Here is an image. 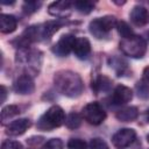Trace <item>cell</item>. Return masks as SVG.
<instances>
[{
    "label": "cell",
    "instance_id": "obj_1",
    "mask_svg": "<svg viewBox=\"0 0 149 149\" xmlns=\"http://www.w3.org/2000/svg\"><path fill=\"white\" fill-rule=\"evenodd\" d=\"M54 83L62 94L70 98L80 95L84 90V83L79 74L70 70L58 71L54 77Z\"/></svg>",
    "mask_w": 149,
    "mask_h": 149
},
{
    "label": "cell",
    "instance_id": "obj_2",
    "mask_svg": "<svg viewBox=\"0 0 149 149\" xmlns=\"http://www.w3.org/2000/svg\"><path fill=\"white\" fill-rule=\"evenodd\" d=\"M65 113L62 107L55 105L51 106L37 121V128L40 130L49 132L55 128L61 127L63 123H65Z\"/></svg>",
    "mask_w": 149,
    "mask_h": 149
},
{
    "label": "cell",
    "instance_id": "obj_3",
    "mask_svg": "<svg viewBox=\"0 0 149 149\" xmlns=\"http://www.w3.org/2000/svg\"><path fill=\"white\" fill-rule=\"evenodd\" d=\"M120 50L129 57L141 58L144 56L147 51V42L142 36L133 35L127 38H122L120 41Z\"/></svg>",
    "mask_w": 149,
    "mask_h": 149
},
{
    "label": "cell",
    "instance_id": "obj_4",
    "mask_svg": "<svg viewBox=\"0 0 149 149\" xmlns=\"http://www.w3.org/2000/svg\"><path fill=\"white\" fill-rule=\"evenodd\" d=\"M116 19L111 15H106L104 17H97L90 22V33L97 38H104L107 34L116 27Z\"/></svg>",
    "mask_w": 149,
    "mask_h": 149
},
{
    "label": "cell",
    "instance_id": "obj_5",
    "mask_svg": "<svg viewBox=\"0 0 149 149\" xmlns=\"http://www.w3.org/2000/svg\"><path fill=\"white\" fill-rule=\"evenodd\" d=\"M81 116L90 125L98 126L106 119V112L98 102H90L81 109Z\"/></svg>",
    "mask_w": 149,
    "mask_h": 149
},
{
    "label": "cell",
    "instance_id": "obj_6",
    "mask_svg": "<svg viewBox=\"0 0 149 149\" xmlns=\"http://www.w3.org/2000/svg\"><path fill=\"white\" fill-rule=\"evenodd\" d=\"M135 139H136V133H135L134 129H132V128H122V129L118 130L113 135L112 142L116 148L122 149V148H126V147L130 146L134 142Z\"/></svg>",
    "mask_w": 149,
    "mask_h": 149
},
{
    "label": "cell",
    "instance_id": "obj_7",
    "mask_svg": "<svg viewBox=\"0 0 149 149\" xmlns=\"http://www.w3.org/2000/svg\"><path fill=\"white\" fill-rule=\"evenodd\" d=\"M76 42V37L71 34H66L63 35L57 43H55V45L52 47V52L59 57H64L68 56L71 51H73V45Z\"/></svg>",
    "mask_w": 149,
    "mask_h": 149
},
{
    "label": "cell",
    "instance_id": "obj_8",
    "mask_svg": "<svg viewBox=\"0 0 149 149\" xmlns=\"http://www.w3.org/2000/svg\"><path fill=\"white\" fill-rule=\"evenodd\" d=\"M14 90L19 94H31L35 90V84L29 74H21L14 81Z\"/></svg>",
    "mask_w": 149,
    "mask_h": 149
},
{
    "label": "cell",
    "instance_id": "obj_9",
    "mask_svg": "<svg viewBox=\"0 0 149 149\" xmlns=\"http://www.w3.org/2000/svg\"><path fill=\"white\" fill-rule=\"evenodd\" d=\"M133 98V91L125 86V85H118L112 94V101L115 105H123L132 100Z\"/></svg>",
    "mask_w": 149,
    "mask_h": 149
},
{
    "label": "cell",
    "instance_id": "obj_10",
    "mask_svg": "<svg viewBox=\"0 0 149 149\" xmlns=\"http://www.w3.org/2000/svg\"><path fill=\"white\" fill-rule=\"evenodd\" d=\"M30 126H31V122L29 119H24V118L17 119L8 125L6 133L12 136H19V135H22Z\"/></svg>",
    "mask_w": 149,
    "mask_h": 149
},
{
    "label": "cell",
    "instance_id": "obj_11",
    "mask_svg": "<svg viewBox=\"0 0 149 149\" xmlns=\"http://www.w3.org/2000/svg\"><path fill=\"white\" fill-rule=\"evenodd\" d=\"M73 52L77 58L79 59H86L91 52V43L85 37L76 38L74 45H73Z\"/></svg>",
    "mask_w": 149,
    "mask_h": 149
},
{
    "label": "cell",
    "instance_id": "obj_12",
    "mask_svg": "<svg viewBox=\"0 0 149 149\" xmlns=\"http://www.w3.org/2000/svg\"><path fill=\"white\" fill-rule=\"evenodd\" d=\"M130 21L137 26L142 27L149 21V13L143 6H135L130 12Z\"/></svg>",
    "mask_w": 149,
    "mask_h": 149
},
{
    "label": "cell",
    "instance_id": "obj_13",
    "mask_svg": "<svg viewBox=\"0 0 149 149\" xmlns=\"http://www.w3.org/2000/svg\"><path fill=\"white\" fill-rule=\"evenodd\" d=\"M17 27V20L9 14H1L0 15V30L3 34L13 33Z\"/></svg>",
    "mask_w": 149,
    "mask_h": 149
},
{
    "label": "cell",
    "instance_id": "obj_14",
    "mask_svg": "<svg viewBox=\"0 0 149 149\" xmlns=\"http://www.w3.org/2000/svg\"><path fill=\"white\" fill-rule=\"evenodd\" d=\"M116 119L119 121H122V122H130V121H134L137 116H139V109L135 107V106H129V107H125L120 111L116 112L115 114Z\"/></svg>",
    "mask_w": 149,
    "mask_h": 149
},
{
    "label": "cell",
    "instance_id": "obj_15",
    "mask_svg": "<svg viewBox=\"0 0 149 149\" xmlns=\"http://www.w3.org/2000/svg\"><path fill=\"white\" fill-rule=\"evenodd\" d=\"M73 3L70 1H55L49 5V13L55 16H64Z\"/></svg>",
    "mask_w": 149,
    "mask_h": 149
},
{
    "label": "cell",
    "instance_id": "obj_16",
    "mask_svg": "<svg viewBox=\"0 0 149 149\" xmlns=\"http://www.w3.org/2000/svg\"><path fill=\"white\" fill-rule=\"evenodd\" d=\"M112 87V80L106 76H99L93 83L92 88L99 93V92H108Z\"/></svg>",
    "mask_w": 149,
    "mask_h": 149
},
{
    "label": "cell",
    "instance_id": "obj_17",
    "mask_svg": "<svg viewBox=\"0 0 149 149\" xmlns=\"http://www.w3.org/2000/svg\"><path fill=\"white\" fill-rule=\"evenodd\" d=\"M61 27V22L59 21H50L44 23L43 26H41V31H42V37L43 38H50V36L54 35V33H56Z\"/></svg>",
    "mask_w": 149,
    "mask_h": 149
},
{
    "label": "cell",
    "instance_id": "obj_18",
    "mask_svg": "<svg viewBox=\"0 0 149 149\" xmlns=\"http://www.w3.org/2000/svg\"><path fill=\"white\" fill-rule=\"evenodd\" d=\"M19 113H20V108L15 105H8V106L3 107L2 111H1V121H2V123L5 125L9 119L17 115Z\"/></svg>",
    "mask_w": 149,
    "mask_h": 149
},
{
    "label": "cell",
    "instance_id": "obj_19",
    "mask_svg": "<svg viewBox=\"0 0 149 149\" xmlns=\"http://www.w3.org/2000/svg\"><path fill=\"white\" fill-rule=\"evenodd\" d=\"M81 125V116L77 113H70L65 119V126L69 129H77Z\"/></svg>",
    "mask_w": 149,
    "mask_h": 149
},
{
    "label": "cell",
    "instance_id": "obj_20",
    "mask_svg": "<svg viewBox=\"0 0 149 149\" xmlns=\"http://www.w3.org/2000/svg\"><path fill=\"white\" fill-rule=\"evenodd\" d=\"M116 29H118V31H119V34L122 38H127V37H130V36L134 35L132 28L125 21H118L116 22Z\"/></svg>",
    "mask_w": 149,
    "mask_h": 149
},
{
    "label": "cell",
    "instance_id": "obj_21",
    "mask_svg": "<svg viewBox=\"0 0 149 149\" xmlns=\"http://www.w3.org/2000/svg\"><path fill=\"white\" fill-rule=\"evenodd\" d=\"M73 6L77 8L78 12L84 13V14H88L93 8H94V3L92 1H87V0H80V1H76L73 3Z\"/></svg>",
    "mask_w": 149,
    "mask_h": 149
},
{
    "label": "cell",
    "instance_id": "obj_22",
    "mask_svg": "<svg viewBox=\"0 0 149 149\" xmlns=\"http://www.w3.org/2000/svg\"><path fill=\"white\" fill-rule=\"evenodd\" d=\"M41 5H42V3H41L40 1H27V2L23 3L22 9H23L24 13H27V14H31V13L38 10V8L41 7Z\"/></svg>",
    "mask_w": 149,
    "mask_h": 149
},
{
    "label": "cell",
    "instance_id": "obj_23",
    "mask_svg": "<svg viewBox=\"0 0 149 149\" xmlns=\"http://www.w3.org/2000/svg\"><path fill=\"white\" fill-rule=\"evenodd\" d=\"M136 91H137V95L142 99H147L149 98V86L144 83V81H139L136 84Z\"/></svg>",
    "mask_w": 149,
    "mask_h": 149
},
{
    "label": "cell",
    "instance_id": "obj_24",
    "mask_svg": "<svg viewBox=\"0 0 149 149\" xmlns=\"http://www.w3.org/2000/svg\"><path fill=\"white\" fill-rule=\"evenodd\" d=\"M68 149H86L87 144L81 139H71L66 144Z\"/></svg>",
    "mask_w": 149,
    "mask_h": 149
},
{
    "label": "cell",
    "instance_id": "obj_25",
    "mask_svg": "<svg viewBox=\"0 0 149 149\" xmlns=\"http://www.w3.org/2000/svg\"><path fill=\"white\" fill-rule=\"evenodd\" d=\"M90 149H109L108 144L100 137H94L90 141Z\"/></svg>",
    "mask_w": 149,
    "mask_h": 149
},
{
    "label": "cell",
    "instance_id": "obj_26",
    "mask_svg": "<svg viewBox=\"0 0 149 149\" xmlns=\"http://www.w3.org/2000/svg\"><path fill=\"white\" fill-rule=\"evenodd\" d=\"M41 149H63V142L59 139H51Z\"/></svg>",
    "mask_w": 149,
    "mask_h": 149
},
{
    "label": "cell",
    "instance_id": "obj_27",
    "mask_svg": "<svg viewBox=\"0 0 149 149\" xmlns=\"http://www.w3.org/2000/svg\"><path fill=\"white\" fill-rule=\"evenodd\" d=\"M1 149H23L22 144L17 141H10V140H6L2 142L1 144Z\"/></svg>",
    "mask_w": 149,
    "mask_h": 149
},
{
    "label": "cell",
    "instance_id": "obj_28",
    "mask_svg": "<svg viewBox=\"0 0 149 149\" xmlns=\"http://www.w3.org/2000/svg\"><path fill=\"white\" fill-rule=\"evenodd\" d=\"M142 81H144L149 86V66L144 68L143 73H142Z\"/></svg>",
    "mask_w": 149,
    "mask_h": 149
},
{
    "label": "cell",
    "instance_id": "obj_29",
    "mask_svg": "<svg viewBox=\"0 0 149 149\" xmlns=\"http://www.w3.org/2000/svg\"><path fill=\"white\" fill-rule=\"evenodd\" d=\"M6 94H7V90H6V87H5L3 85H1V95H2L1 102H5V100H6Z\"/></svg>",
    "mask_w": 149,
    "mask_h": 149
},
{
    "label": "cell",
    "instance_id": "obj_30",
    "mask_svg": "<svg viewBox=\"0 0 149 149\" xmlns=\"http://www.w3.org/2000/svg\"><path fill=\"white\" fill-rule=\"evenodd\" d=\"M147 120H148V122H149V109L147 111Z\"/></svg>",
    "mask_w": 149,
    "mask_h": 149
},
{
    "label": "cell",
    "instance_id": "obj_31",
    "mask_svg": "<svg viewBox=\"0 0 149 149\" xmlns=\"http://www.w3.org/2000/svg\"><path fill=\"white\" fill-rule=\"evenodd\" d=\"M147 141H148V142H149V134H148V135H147Z\"/></svg>",
    "mask_w": 149,
    "mask_h": 149
}]
</instances>
